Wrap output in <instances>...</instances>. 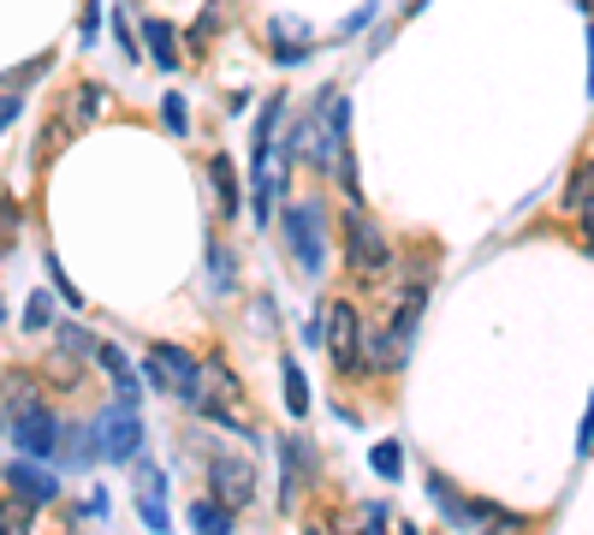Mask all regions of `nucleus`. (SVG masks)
<instances>
[{"mask_svg":"<svg viewBox=\"0 0 594 535\" xmlns=\"http://www.w3.org/2000/svg\"><path fill=\"white\" fill-rule=\"evenodd\" d=\"M143 375L161 393H172V399H185L190 410H202L208 405V375L190 364V351H179V345H155L149 351V364H143Z\"/></svg>","mask_w":594,"mask_h":535,"instance_id":"nucleus-1","label":"nucleus"},{"mask_svg":"<svg viewBox=\"0 0 594 535\" xmlns=\"http://www.w3.org/2000/svg\"><path fill=\"white\" fill-rule=\"evenodd\" d=\"M286 245L304 274H321L327 262V232H321V209L316 202H286Z\"/></svg>","mask_w":594,"mask_h":535,"instance_id":"nucleus-2","label":"nucleus"},{"mask_svg":"<svg viewBox=\"0 0 594 535\" xmlns=\"http://www.w3.org/2000/svg\"><path fill=\"white\" fill-rule=\"evenodd\" d=\"M321 339L327 351H334V364L352 375L363 364V321H357V304L345 298H327V316H321Z\"/></svg>","mask_w":594,"mask_h":535,"instance_id":"nucleus-3","label":"nucleus"},{"mask_svg":"<svg viewBox=\"0 0 594 535\" xmlns=\"http://www.w3.org/2000/svg\"><path fill=\"white\" fill-rule=\"evenodd\" d=\"M90 440L101 446V458L126 464V458L143 453V423H137L131 405H113V410H101V423L90 428Z\"/></svg>","mask_w":594,"mask_h":535,"instance_id":"nucleus-4","label":"nucleus"},{"mask_svg":"<svg viewBox=\"0 0 594 535\" xmlns=\"http://www.w3.org/2000/svg\"><path fill=\"white\" fill-rule=\"evenodd\" d=\"M345 250H352V268L357 274H387L393 268V245H387V232L375 227L369 215H345Z\"/></svg>","mask_w":594,"mask_h":535,"instance_id":"nucleus-5","label":"nucleus"},{"mask_svg":"<svg viewBox=\"0 0 594 535\" xmlns=\"http://www.w3.org/2000/svg\"><path fill=\"white\" fill-rule=\"evenodd\" d=\"M208 488H215L220 506H250L256 499V464L250 458H238V453H215L208 458Z\"/></svg>","mask_w":594,"mask_h":535,"instance_id":"nucleus-6","label":"nucleus"},{"mask_svg":"<svg viewBox=\"0 0 594 535\" xmlns=\"http://www.w3.org/2000/svg\"><path fill=\"white\" fill-rule=\"evenodd\" d=\"M12 440H19L24 458H55L60 453V423L48 417L42 405H24V410H12Z\"/></svg>","mask_w":594,"mask_h":535,"instance_id":"nucleus-7","label":"nucleus"},{"mask_svg":"<svg viewBox=\"0 0 594 535\" xmlns=\"http://www.w3.org/2000/svg\"><path fill=\"white\" fill-rule=\"evenodd\" d=\"M137 512L155 535H167V476L155 464H137Z\"/></svg>","mask_w":594,"mask_h":535,"instance_id":"nucleus-8","label":"nucleus"},{"mask_svg":"<svg viewBox=\"0 0 594 535\" xmlns=\"http://www.w3.org/2000/svg\"><path fill=\"white\" fill-rule=\"evenodd\" d=\"M304 464H309L304 440H279V506H297V494H304Z\"/></svg>","mask_w":594,"mask_h":535,"instance_id":"nucleus-9","label":"nucleus"},{"mask_svg":"<svg viewBox=\"0 0 594 535\" xmlns=\"http://www.w3.org/2000/svg\"><path fill=\"white\" fill-rule=\"evenodd\" d=\"M7 488H19V499H30V506H48L60 482L48 476V470H37V464H30V458H19V464H12V470H7Z\"/></svg>","mask_w":594,"mask_h":535,"instance_id":"nucleus-10","label":"nucleus"},{"mask_svg":"<svg viewBox=\"0 0 594 535\" xmlns=\"http://www.w3.org/2000/svg\"><path fill=\"white\" fill-rule=\"evenodd\" d=\"M96 357H101V369L113 375V387H119V405H131V410H137V369H131V357L119 351V345H96Z\"/></svg>","mask_w":594,"mask_h":535,"instance_id":"nucleus-11","label":"nucleus"},{"mask_svg":"<svg viewBox=\"0 0 594 535\" xmlns=\"http://www.w3.org/2000/svg\"><path fill=\"white\" fill-rule=\"evenodd\" d=\"M108 108H113V96L101 90V83H78V90L66 96V113H78V126H96Z\"/></svg>","mask_w":594,"mask_h":535,"instance_id":"nucleus-12","label":"nucleus"},{"mask_svg":"<svg viewBox=\"0 0 594 535\" xmlns=\"http://www.w3.org/2000/svg\"><path fill=\"white\" fill-rule=\"evenodd\" d=\"M405 339H410V334H398V327L375 334V339H369V357H363V364H369V369H398V364H405Z\"/></svg>","mask_w":594,"mask_h":535,"instance_id":"nucleus-13","label":"nucleus"},{"mask_svg":"<svg viewBox=\"0 0 594 535\" xmlns=\"http://www.w3.org/2000/svg\"><path fill=\"white\" fill-rule=\"evenodd\" d=\"M190 529H197V535H232V506H220V499H197V506H190Z\"/></svg>","mask_w":594,"mask_h":535,"instance_id":"nucleus-14","label":"nucleus"},{"mask_svg":"<svg viewBox=\"0 0 594 535\" xmlns=\"http://www.w3.org/2000/svg\"><path fill=\"white\" fill-rule=\"evenodd\" d=\"M143 42H149V55H155V66H161V72H172V66H179V37H172L161 19H143Z\"/></svg>","mask_w":594,"mask_h":535,"instance_id":"nucleus-15","label":"nucleus"},{"mask_svg":"<svg viewBox=\"0 0 594 535\" xmlns=\"http://www.w3.org/2000/svg\"><path fill=\"white\" fill-rule=\"evenodd\" d=\"M268 30H274V55H279V66H297V60H304V48H309V30H297L291 19H274Z\"/></svg>","mask_w":594,"mask_h":535,"instance_id":"nucleus-16","label":"nucleus"},{"mask_svg":"<svg viewBox=\"0 0 594 535\" xmlns=\"http://www.w3.org/2000/svg\"><path fill=\"white\" fill-rule=\"evenodd\" d=\"M428 494H434V506H440V512L452 517V524H482V506H469V499H458V494H452L440 476H428Z\"/></svg>","mask_w":594,"mask_h":535,"instance_id":"nucleus-17","label":"nucleus"},{"mask_svg":"<svg viewBox=\"0 0 594 535\" xmlns=\"http://www.w3.org/2000/svg\"><path fill=\"white\" fill-rule=\"evenodd\" d=\"M279 382H286V410L291 417H309V382H304V369H297L291 357L279 364Z\"/></svg>","mask_w":594,"mask_h":535,"instance_id":"nucleus-18","label":"nucleus"},{"mask_svg":"<svg viewBox=\"0 0 594 535\" xmlns=\"http://www.w3.org/2000/svg\"><path fill=\"white\" fill-rule=\"evenodd\" d=\"M208 179H215L220 215H238V179H232V161H226V155H215V167H208Z\"/></svg>","mask_w":594,"mask_h":535,"instance_id":"nucleus-19","label":"nucleus"},{"mask_svg":"<svg viewBox=\"0 0 594 535\" xmlns=\"http://www.w3.org/2000/svg\"><path fill=\"white\" fill-rule=\"evenodd\" d=\"M375 476H380V482H398V476H405V458H398V440H380V446H375Z\"/></svg>","mask_w":594,"mask_h":535,"instance_id":"nucleus-20","label":"nucleus"},{"mask_svg":"<svg viewBox=\"0 0 594 535\" xmlns=\"http://www.w3.org/2000/svg\"><path fill=\"white\" fill-rule=\"evenodd\" d=\"M19 506H24L19 494H12V499H0V535H37V529H30V517H24Z\"/></svg>","mask_w":594,"mask_h":535,"instance_id":"nucleus-21","label":"nucleus"},{"mask_svg":"<svg viewBox=\"0 0 594 535\" xmlns=\"http://www.w3.org/2000/svg\"><path fill=\"white\" fill-rule=\"evenodd\" d=\"M588 191H594V161H583V172L571 179V191H565V209L576 215V209H588Z\"/></svg>","mask_w":594,"mask_h":535,"instance_id":"nucleus-22","label":"nucleus"},{"mask_svg":"<svg viewBox=\"0 0 594 535\" xmlns=\"http://www.w3.org/2000/svg\"><path fill=\"white\" fill-rule=\"evenodd\" d=\"M208 280H215L220 291H232V280H238V274H232V250H208Z\"/></svg>","mask_w":594,"mask_h":535,"instance_id":"nucleus-23","label":"nucleus"},{"mask_svg":"<svg viewBox=\"0 0 594 535\" xmlns=\"http://www.w3.org/2000/svg\"><path fill=\"white\" fill-rule=\"evenodd\" d=\"M60 345H66L72 357H90V351H96V339L83 334V327H60Z\"/></svg>","mask_w":594,"mask_h":535,"instance_id":"nucleus-24","label":"nucleus"},{"mask_svg":"<svg viewBox=\"0 0 594 535\" xmlns=\"http://www.w3.org/2000/svg\"><path fill=\"white\" fill-rule=\"evenodd\" d=\"M161 119H167V131H179V137H185V126H190V119H185V101H179V96H167V101H161Z\"/></svg>","mask_w":594,"mask_h":535,"instance_id":"nucleus-25","label":"nucleus"},{"mask_svg":"<svg viewBox=\"0 0 594 535\" xmlns=\"http://www.w3.org/2000/svg\"><path fill=\"white\" fill-rule=\"evenodd\" d=\"M48 274H55V286H60V298H66V304H72V309H78L83 298H78V286H72V280H66V274H60V262H55V256H48Z\"/></svg>","mask_w":594,"mask_h":535,"instance_id":"nucleus-26","label":"nucleus"},{"mask_svg":"<svg viewBox=\"0 0 594 535\" xmlns=\"http://www.w3.org/2000/svg\"><path fill=\"white\" fill-rule=\"evenodd\" d=\"M576 453H594V399H588V410H583V435H576Z\"/></svg>","mask_w":594,"mask_h":535,"instance_id":"nucleus-27","label":"nucleus"},{"mask_svg":"<svg viewBox=\"0 0 594 535\" xmlns=\"http://www.w3.org/2000/svg\"><path fill=\"white\" fill-rule=\"evenodd\" d=\"M363 535H387V512H380V506L363 512Z\"/></svg>","mask_w":594,"mask_h":535,"instance_id":"nucleus-28","label":"nucleus"},{"mask_svg":"<svg viewBox=\"0 0 594 535\" xmlns=\"http://www.w3.org/2000/svg\"><path fill=\"white\" fill-rule=\"evenodd\" d=\"M24 327H48V298H30V309H24Z\"/></svg>","mask_w":594,"mask_h":535,"instance_id":"nucleus-29","label":"nucleus"},{"mask_svg":"<svg viewBox=\"0 0 594 535\" xmlns=\"http://www.w3.org/2000/svg\"><path fill=\"white\" fill-rule=\"evenodd\" d=\"M12 119H19V96H0V131H7Z\"/></svg>","mask_w":594,"mask_h":535,"instance_id":"nucleus-30","label":"nucleus"},{"mask_svg":"<svg viewBox=\"0 0 594 535\" xmlns=\"http://www.w3.org/2000/svg\"><path fill=\"white\" fill-rule=\"evenodd\" d=\"M576 227H583V245L594 250V209H576Z\"/></svg>","mask_w":594,"mask_h":535,"instance_id":"nucleus-31","label":"nucleus"},{"mask_svg":"<svg viewBox=\"0 0 594 535\" xmlns=\"http://www.w3.org/2000/svg\"><path fill=\"white\" fill-rule=\"evenodd\" d=\"M588 60H594V30H588ZM588 90H594V66H588Z\"/></svg>","mask_w":594,"mask_h":535,"instance_id":"nucleus-32","label":"nucleus"},{"mask_svg":"<svg viewBox=\"0 0 594 535\" xmlns=\"http://www.w3.org/2000/svg\"><path fill=\"white\" fill-rule=\"evenodd\" d=\"M398 535H416V529H398Z\"/></svg>","mask_w":594,"mask_h":535,"instance_id":"nucleus-33","label":"nucleus"}]
</instances>
